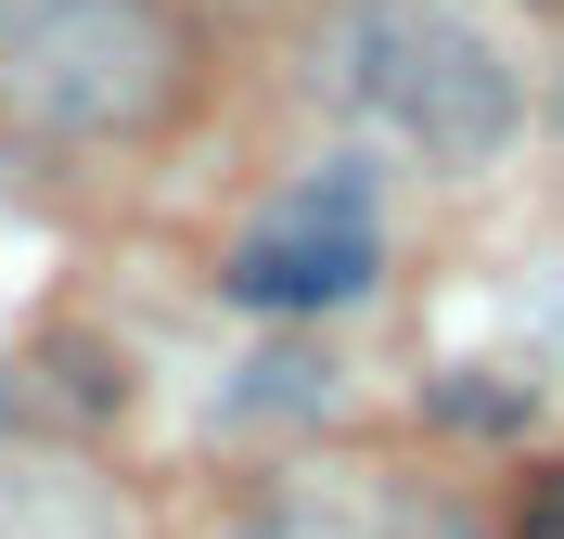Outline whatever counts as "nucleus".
<instances>
[{
  "instance_id": "obj_1",
  "label": "nucleus",
  "mask_w": 564,
  "mask_h": 539,
  "mask_svg": "<svg viewBox=\"0 0 564 539\" xmlns=\"http://www.w3.org/2000/svg\"><path fill=\"white\" fill-rule=\"evenodd\" d=\"M193 104V13L180 0H0V129L52 154L154 142Z\"/></svg>"
},
{
  "instance_id": "obj_2",
  "label": "nucleus",
  "mask_w": 564,
  "mask_h": 539,
  "mask_svg": "<svg viewBox=\"0 0 564 539\" xmlns=\"http://www.w3.org/2000/svg\"><path fill=\"white\" fill-rule=\"evenodd\" d=\"M347 77L398 142L436 168H488L513 142V65L462 26L449 0H347Z\"/></svg>"
},
{
  "instance_id": "obj_3",
  "label": "nucleus",
  "mask_w": 564,
  "mask_h": 539,
  "mask_svg": "<svg viewBox=\"0 0 564 539\" xmlns=\"http://www.w3.org/2000/svg\"><path fill=\"white\" fill-rule=\"evenodd\" d=\"M218 283L245 295V309H347V295L372 283V193H359L347 168L295 180V193L245 231V245H231V270H218Z\"/></svg>"
},
{
  "instance_id": "obj_4",
  "label": "nucleus",
  "mask_w": 564,
  "mask_h": 539,
  "mask_svg": "<svg viewBox=\"0 0 564 539\" xmlns=\"http://www.w3.org/2000/svg\"><path fill=\"white\" fill-rule=\"evenodd\" d=\"M0 539H129V514L77 463H0Z\"/></svg>"
},
{
  "instance_id": "obj_5",
  "label": "nucleus",
  "mask_w": 564,
  "mask_h": 539,
  "mask_svg": "<svg viewBox=\"0 0 564 539\" xmlns=\"http://www.w3.org/2000/svg\"><path fill=\"white\" fill-rule=\"evenodd\" d=\"M398 539H488V527H475L462 502H411V527H398Z\"/></svg>"
},
{
  "instance_id": "obj_6",
  "label": "nucleus",
  "mask_w": 564,
  "mask_h": 539,
  "mask_svg": "<svg viewBox=\"0 0 564 539\" xmlns=\"http://www.w3.org/2000/svg\"><path fill=\"white\" fill-rule=\"evenodd\" d=\"M513 539H564V475H539V488H527V527H513Z\"/></svg>"
}]
</instances>
